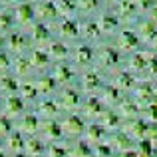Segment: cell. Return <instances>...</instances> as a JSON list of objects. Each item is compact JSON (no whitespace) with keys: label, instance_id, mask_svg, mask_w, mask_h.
Returning <instances> with one entry per match:
<instances>
[{"label":"cell","instance_id":"1","mask_svg":"<svg viewBox=\"0 0 157 157\" xmlns=\"http://www.w3.org/2000/svg\"><path fill=\"white\" fill-rule=\"evenodd\" d=\"M157 0H0V157H155Z\"/></svg>","mask_w":157,"mask_h":157}]
</instances>
